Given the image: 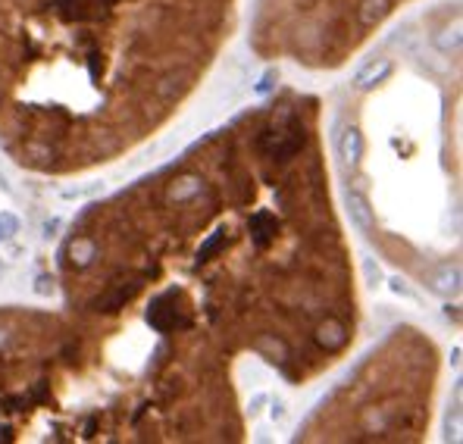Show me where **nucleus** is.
Wrapping results in <instances>:
<instances>
[{
	"label": "nucleus",
	"instance_id": "2",
	"mask_svg": "<svg viewBox=\"0 0 463 444\" xmlns=\"http://www.w3.org/2000/svg\"><path fill=\"white\" fill-rule=\"evenodd\" d=\"M10 232H19V220L13 213L0 216V238H10Z\"/></svg>",
	"mask_w": 463,
	"mask_h": 444
},
{
	"label": "nucleus",
	"instance_id": "1",
	"mask_svg": "<svg viewBox=\"0 0 463 444\" xmlns=\"http://www.w3.org/2000/svg\"><path fill=\"white\" fill-rule=\"evenodd\" d=\"M335 148H338V154H342V160L354 163V160L360 157V150H363V144H360L357 132H344V135H335Z\"/></svg>",
	"mask_w": 463,
	"mask_h": 444
}]
</instances>
